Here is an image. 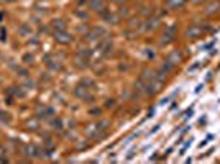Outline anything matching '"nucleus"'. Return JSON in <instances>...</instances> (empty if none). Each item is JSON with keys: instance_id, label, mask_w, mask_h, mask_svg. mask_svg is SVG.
I'll return each instance as SVG.
<instances>
[{"instance_id": "1", "label": "nucleus", "mask_w": 220, "mask_h": 164, "mask_svg": "<svg viewBox=\"0 0 220 164\" xmlns=\"http://www.w3.org/2000/svg\"><path fill=\"white\" fill-rule=\"evenodd\" d=\"M54 40H56L58 43H61V45H68V43L72 41V36L62 30V31H58V33L54 35Z\"/></svg>"}, {"instance_id": "15", "label": "nucleus", "mask_w": 220, "mask_h": 164, "mask_svg": "<svg viewBox=\"0 0 220 164\" xmlns=\"http://www.w3.org/2000/svg\"><path fill=\"white\" fill-rule=\"evenodd\" d=\"M7 153H5L3 148H0V162H7V156H5Z\"/></svg>"}, {"instance_id": "19", "label": "nucleus", "mask_w": 220, "mask_h": 164, "mask_svg": "<svg viewBox=\"0 0 220 164\" xmlns=\"http://www.w3.org/2000/svg\"><path fill=\"white\" fill-rule=\"evenodd\" d=\"M115 104H113V100H108V102H107V107H113Z\"/></svg>"}, {"instance_id": "13", "label": "nucleus", "mask_w": 220, "mask_h": 164, "mask_svg": "<svg viewBox=\"0 0 220 164\" xmlns=\"http://www.w3.org/2000/svg\"><path fill=\"white\" fill-rule=\"evenodd\" d=\"M79 56H82V58L89 59V58H90V51H89L87 48H84V49H81V51H79Z\"/></svg>"}, {"instance_id": "6", "label": "nucleus", "mask_w": 220, "mask_h": 164, "mask_svg": "<svg viewBox=\"0 0 220 164\" xmlns=\"http://www.w3.org/2000/svg\"><path fill=\"white\" fill-rule=\"evenodd\" d=\"M184 3H186V0H168L166 2V5L169 8H181Z\"/></svg>"}, {"instance_id": "20", "label": "nucleus", "mask_w": 220, "mask_h": 164, "mask_svg": "<svg viewBox=\"0 0 220 164\" xmlns=\"http://www.w3.org/2000/svg\"><path fill=\"white\" fill-rule=\"evenodd\" d=\"M110 2H115V3H122V2H125V0H110Z\"/></svg>"}, {"instance_id": "17", "label": "nucleus", "mask_w": 220, "mask_h": 164, "mask_svg": "<svg viewBox=\"0 0 220 164\" xmlns=\"http://www.w3.org/2000/svg\"><path fill=\"white\" fill-rule=\"evenodd\" d=\"M53 127H54L56 130H61V127H62V122H61V120H54V122H53Z\"/></svg>"}, {"instance_id": "4", "label": "nucleus", "mask_w": 220, "mask_h": 164, "mask_svg": "<svg viewBox=\"0 0 220 164\" xmlns=\"http://www.w3.org/2000/svg\"><path fill=\"white\" fill-rule=\"evenodd\" d=\"M154 77H158V75H154V71H151V69H150V71L146 69V71L141 72V80H143L145 84H146V82H150V80H153Z\"/></svg>"}, {"instance_id": "3", "label": "nucleus", "mask_w": 220, "mask_h": 164, "mask_svg": "<svg viewBox=\"0 0 220 164\" xmlns=\"http://www.w3.org/2000/svg\"><path fill=\"white\" fill-rule=\"evenodd\" d=\"M186 33H187V36H189V38H199L200 35H202V28L197 27V25H192V27L187 28Z\"/></svg>"}, {"instance_id": "9", "label": "nucleus", "mask_w": 220, "mask_h": 164, "mask_svg": "<svg viewBox=\"0 0 220 164\" xmlns=\"http://www.w3.org/2000/svg\"><path fill=\"white\" fill-rule=\"evenodd\" d=\"M168 61H169L172 66H174V64H178V62L181 61V53H172V54L169 56V59H168Z\"/></svg>"}, {"instance_id": "14", "label": "nucleus", "mask_w": 220, "mask_h": 164, "mask_svg": "<svg viewBox=\"0 0 220 164\" xmlns=\"http://www.w3.org/2000/svg\"><path fill=\"white\" fill-rule=\"evenodd\" d=\"M0 120H2V122H10V117H8V113L7 112H0Z\"/></svg>"}, {"instance_id": "2", "label": "nucleus", "mask_w": 220, "mask_h": 164, "mask_svg": "<svg viewBox=\"0 0 220 164\" xmlns=\"http://www.w3.org/2000/svg\"><path fill=\"white\" fill-rule=\"evenodd\" d=\"M89 7H90V10H95L102 13L105 10V3H103V0H89Z\"/></svg>"}, {"instance_id": "12", "label": "nucleus", "mask_w": 220, "mask_h": 164, "mask_svg": "<svg viewBox=\"0 0 220 164\" xmlns=\"http://www.w3.org/2000/svg\"><path fill=\"white\" fill-rule=\"evenodd\" d=\"M218 7H220L218 3H210L209 7L205 8V12H207V13H213V12H217V8H218Z\"/></svg>"}, {"instance_id": "16", "label": "nucleus", "mask_w": 220, "mask_h": 164, "mask_svg": "<svg viewBox=\"0 0 220 164\" xmlns=\"http://www.w3.org/2000/svg\"><path fill=\"white\" fill-rule=\"evenodd\" d=\"M110 51H112V43H105V45H103V53L108 54Z\"/></svg>"}, {"instance_id": "18", "label": "nucleus", "mask_w": 220, "mask_h": 164, "mask_svg": "<svg viewBox=\"0 0 220 164\" xmlns=\"http://www.w3.org/2000/svg\"><path fill=\"white\" fill-rule=\"evenodd\" d=\"M202 2H205V0H192L194 5H199V3H202Z\"/></svg>"}, {"instance_id": "5", "label": "nucleus", "mask_w": 220, "mask_h": 164, "mask_svg": "<svg viewBox=\"0 0 220 164\" xmlns=\"http://www.w3.org/2000/svg\"><path fill=\"white\" fill-rule=\"evenodd\" d=\"M36 151H38V146H35V144H27V146H25V154L28 157H35Z\"/></svg>"}, {"instance_id": "11", "label": "nucleus", "mask_w": 220, "mask_h": 164, "mask_svg": "<svg viewBox=\"0 0 220 164\" xmlns=\"http://www.w3.org/2000/svg\"><path fill=\"white\" fill-rule=\"evenodd\" d=\"M54 113V110L53 109H44L41 113H40V118H48V117H51Z\"/></svg>"}, {"instance_id": "10", "label": "nucleus", "mask_w": 220, "mask_h": 164, "mask_svg": "<svg viewBox=\"0 0 220 164\" xmlns=\"http://www.w3.org/2000/svg\"><path fill=\"white\" fill-rule=\"evenodd\" d=\"M172 31H174L172 28H169V30H168V31H166V35H164V38H163V40H161V43H163V45H166V43H168V41H171V40H172Z\"/></svg>"}, {"instance_id": "8", "label": "nucleus", "mask_w": 220, "mask_h": 164, "mask_svg": "<svg viewBox=\"0 0 220 164\" xmlns=\"http://www.w3.org/2000/svg\"><path fill=\"white\" fill-rule=\"evenodd\" d=\"M53 28L58 30V31H62L64 28H66V25H64L62 20H53Z\"/></svg>"}, {"instance_id": "7", "label": "nucleus", "mask_w": 220, "mask_h": 164, "mask_svg": "<svg viewBox=\"0 0 220 164\" xmlns=\"http://www.w3.org/2000/svg\"><path fill=\"white\" fill-rule=\"evenodd\" d=\"M158 25H159V20L158 18H151V20H148L146 22V30H154V28H158Z\"/></svg>"}]
</instances>
